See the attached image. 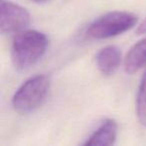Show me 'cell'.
Instances as JSON below:
<instances>
[{
	"mask_svg": "<svg viewBox=\"0 0 146 146\" xmlns=\"http://www.w3.org/2000/svg\"><path fill=\"white\" fill-rule=\"evenodd\" d=\"M48 37L41 31L25 29L16 33L11 45V59L17 70H25L38 62L48 47Z\"/></svg>",
	"mask_w": 146,
	"mask_h": 146,
	"instance_id": "1",
	"label": "cell"
},
{
	"mask_svg": "<svg viewBox=\"0 0 146 146\" xmlns=\"http://www.w3.org/2000/svg\"><path fill=\"white\" fill-rule=\"evenodd\" d=\"M50 84V78L45 74H38L23 82L12 97L14 110L20 114L35 111L46 99Z\"/></svg>",
	"mask_w": 146,
	"mask_h": 146,
	"instance_id": "2",
	"label": "cell"
},
{
	"mask_svg": "<svg viewBox=\"0 0 146 146\" xmlns=\"http://www.w3.org/2000/svg\"><path fill=\"white\" fill-rule=\"evenodd\" d=\"M138 16L127 11H111L96 18L88 26L86 34L96 40L112 38L133 28Z\"/></svg>",
	"mask_w": 146,
	"mask_h": 146,
	"instance_id": "3",
	"label": "cell"
},
{
	"mask_svg": "<svg viewBox=\"0 0 146 146\" xmlns=\"http://www.w3.org/2000/svg\"><path fill=\"white\" fill-rule=\"evenodd\" d=\"M30 14L26 8L11 2L1 0L0 29L2 34H16L28 27Z\"/></svg>",
	"mask_w": 146,
	"mask_h": 146,
	"instance_id": "4",
	"label": "cell"
},
{
	"mask_svg": "<svg viewBox=\"0 0 146 146\" xmlns=\"http://www.w3.org/2000/svg\"><path fill=\"white\" fill-rule=\"evenodd\" d=\"M122 61L121 50L117 46L108 45L100 49L96 55V64L98 70L103 75H112L118 68Z\"/></svg>",
	"mask_w": 146,
	"mask_h": 146,
	"instance_id": "5",
	"label": "cell"
},
{
	"mask_svg": "<svg viewBox=\"0 0 146 146\" xmlns=\"http://www.w3.org/2000/svg\"><path fill=\"white\" fill-rule=\"evenodd\" d=\"M118 126L112 118L103 120L98 128L87 138L84 145H113L117 138Z\"/></svg>",
	"mask_w": 146,
	"mask_h": 146,
	"instance_id": "6",
	"label": "cell"
},
{
	"mask_svg": "<svg viewBox=\"0 0 146 146\" xmlns=\"http://www.w3.org/2000/svg\"><path fill=\"white\" fill-rule=\"evenodd\" d=\"M144 67H146V37L135 43L124 59V68L128 74H133Z\"/></svg>",
	"mask_w": 146,
	"mask_h": 146,
	"instance_id": "7",
	"label": "cell"
},
{
	"mask_svg": "<svg viewBox=\"0 0 146 146\" xmlns=\"http://www.w3.org/2000/svg\"><path fill=\"white\" fill-rule=\"evenodd\" d=\"M136 116L142 126H146V71L140 80L135 99Z\"/></svg>",
	"mask_w": 146,
	"mask_h": 146,
	"instance_id": "8",
	"label": "cell"
},
{
	"mask_svg": "<svg viewBox=\"0 0 146 146\" xmlns=\"http://www.w3.org/2000/svg\"><path fill=\"white\" fill-rule=\"evenodd\" d=\"M136 33H137V34H145L146 33V18L137 26Z\"/></svg>",
	"mask_w": 146,
	"mask_h": 146,
	"instance_id": "9",
	"label": "cell"
},
{
	"mask_svg": "<svg viewBox=\"0 0 146 146\" xmlns=\"http://www.w3.org/2000/svg\"><path fill=\"white\" fill-rule=\"evenodd\" d=\"M34 2L36 3H44V2H47V1H49V0H33Z\"/></svg>",
	"mask_w": 146,
	"mask_h": 146,
	"instance_id": "10",
	"label": "cell"
}]
</instances>
